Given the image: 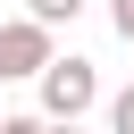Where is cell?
I'll return each mask as SVG.
<instances>
[{"label":"cell","mask_w":134,"mask_h":134,"mask_svg":"<svg viewBox=\"0 0 134 134\" xmlns=\"http://www.w3.org/2000/svg\"><path fill=\"white\" fill-rule=\"evenodd\" d=\"M34 84H42V117H67V126H75V117L100 100V75H92V59H50Z\"/></svg>","instance_id":"obj_1"},{"label":"cell","mask_w":134,"mask_h":134,"mask_svg":"<svg viewBox=\"0 0 134 134\" xmlns=\"http://www.w3.org/2000/svg\"><path fill=\"white\" fill-rule=\"evenodd\" d=\"M50 59H59V50H50V25H42V17L0 25V84H34Z\"/></svg>","instance_id":"obj_2"},{"label":"cell","mask_w":134,"mask_h":134,"mask_svg":"<svg viewBox=\"0 0 134 134\" xmlns=\"http://www.w3.org/2000/svg\"><path fill=\"white\" fill-rule=\"evenodd\" d=\"M25 17H42V25L59 34V25H75V17H84V0H25Z\"/></svg>","instance_id":"obj_3"},{"label":"cell","mask_w":134,"mask_h":134,"mask_svg":"<svg viewBox=\"0 0 134 134\" xmlns=\"http://www.w3.org/2000/svg\"><path fill=\"white\" fill-rule=\"evenodd\" d=\"M109 126H117V134H134V84H126V92L109 100Z\"/></svg>","instance_id":"obj_4"},{"label":"cell","mask_w":134,"mask_h":134,"mask_svg":"<svg viewBox=\"0 0 134 134\" xmlns=\"http://www.w3.org/2000/svg\"><path fill=\"white\" fill-rule=\"evenodd\" d=\"M109 25H117V34L134 42V0H109Z\"/></svg>","instance_id":"obj_5"}]
</instances>
